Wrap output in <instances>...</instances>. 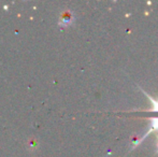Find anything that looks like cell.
<instances>
[{
  "mask_svg": "<svg viewBox=\"0 0 158 157\" xmlns=\"http://www.w3.org/2000/svg\"><path fill=\"white\" fill-rule=\"evenodd\" d=\"M73 19H74V17H73V14L71 12H69V11H67V12H64L63 15H61L60 17V25L63 26H68L70 25V24H72Z\"/></svg>",
  "mask_w": 158,
  "mask_h": 157,
  "instance_id": "6da1fadb",
  "label": "cell"
},
{
  "mask_svg": "<svg viewBox=\"0 0 158 157\" xmlns=\"http://www.w3.org/2000/svg\"><path fill=\"white\" fill-rule=\"evenodd\" d=\"M157 147H158V144H157Z\"/></svg>",
  "mask_w": 158,
  "mask_h": 157,
  "instance_id": "7a4b0ae2",
  "label": "cell"
}]
</instances>
